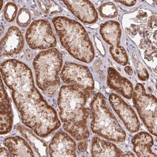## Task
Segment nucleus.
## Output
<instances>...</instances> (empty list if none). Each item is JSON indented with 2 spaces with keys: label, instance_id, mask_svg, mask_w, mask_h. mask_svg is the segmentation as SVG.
I'll use <instances>...</instances> for the list:
<instances>
[{
  "label": "nucleus",
  "instance_id": "f257e3e1",
  "mask_svg": "<svg viewBox=\"0 0 157 157\" xmlns=\"http://www.w3.org/2000/svg\"><path fill=\"white\" fill-rule=\"evenodd\" d=\"M1 73L4 82L12 91L23 124L41 138L60 127L57 113L35 87L31 70L26 64L9 59L1 64Z\"/></svg>",
  "mask_w": 157,
  "mask_h": 157
},
{
  "label": "nucleus",
  "instance_id": "f03ea898",
  "mask_svg": "<svg viewBox=\"0 0 157 157\" xmlns=\"http://www.w3.org/2000/svg\"><path fill=\"white\" fill-rule=\"evenodd\" d=\"M89 98L72 85L62 86L59 92L57 101L59 117L64 130L78 141L89 137L88 121L90 109L85 107Z\"/></svg>",
  "mask_w": 157,
  "mask_h": 157
},
{
  "label": "nucleus",
  "instance_id": "7ed1b4c3",
  "mask_svg": "<svg viewBox=\"0 0 157 157\" xmlns=\"http://www.w3.org/2000/svg\"><path fill=\"white\" fill-rule=\"evenodd\" d=\"M52 21L64 48L78 60L91 63L94 58V50L84 27L65 16L56 17Z\"/></svg>",
  "mask_w": 157,
  "mask_h": 157
},
{
  "label": "nucleus",
  "instance_id": "20e7f679",
  "mask_svg": "<svg viewBox=\"0 0 157 157\" xmlns=\"http://www.w3.org/2000/svg\"><path fill=\"white\" fill-rule=\"evenodd\" d=\"M90 108L91 128L93 133L110 141L117 143L125 141L126 137L125 130L107 107L103 95L97 93L91 102Z\"/></svg>",
  "mask_w": 157,
  "mask_h": 157
},
{
  "label": "nucleus",
  "instance_id": "39448f33",
  "mask_svg": "<svg viewBox=\"0 0 157 157\" xmlns=\"http://www.w3.org/2000/svg\"><path fill=\"white\" fill-rule=\"evenodd\" d=\"M63 63V55L56 48L40 52L34 59L36 83L47 94H55L58 89L60 84L59 73Z\"/></svg>",
  "mask_w": 157,
  "mask_h": 157
},
{
  "label": "nucleus",
  "instance_id": "423d86ee",
  "mask_svg": "<svg viewBox=\"0 0 157 157\" xmlns=\"http://www.w3.org/2000/svg\"><path fill=\"white\" fill-rule=\"evenodd\" d=\"M132 101L143 123L151 134L157 135V98L147 93L143 84L138 83L135 87Z\"/></svg>",
  "mask_w": 157,
  "mask_h": 157
},
{
  "label": "nucleus",
  "instance_id": "0eeeda50",
  "mask_svg": "<svg viewBox=\"0 0 157 157\" xmlns=\"http://www.w3.org/2000/svg\"><path fill=\"white\" fill-rule=\"evenodd\" d=\"M64 83L75 86L90 98L94 89L93 76L87 67L75 63L67 62L61 73Z\"/></svg>",
  "mask_w": 157,
  "mask_h": 157
},
{
  "label": "nucleus",
  "instance_id": "6e6552de",
  "mask_svg": "<svg viewBox=\"0 0 157 157\" xmlns=\"http://www.w3.org/2000/svg\"><path fill=\"white\" fill-rule=\"evenodd\" d=\"M27 45L33 50L49 49L57 45V39L50 23L46 20L33 21L26 33Z\"/></svg>",
  "mask_w": 157,
  "mask_h": 157
},
{
  "label": "nucleus",
  "instance_id": "1a4fd4ad",
  "mask_svg": "<svg viewBox=\"0 0 157 157\" xmlns=\"http://www.w3.org/2000/svg\"><path fill=\"white\" fill-rule=\"evenodd\" d=\"M100 33L104 40L111 45L109 52L115 61L123 66L127 65L128 58L126 51L120 46L121 29L120 23L109 21L100 26Z\"/></svg>",
  "mask_w": 157,
  "mask_h": 157
},
{
  "label": "nucleus",
  "instance_id": "9d476101",
  "mask_svg": "<svg viewBox=\"0 0 157 157\" xmlns=\"http://www.w3.org/2000/svg\"><path fill=\"white\" fill-rule=\"evenodd\" d=\"M109 101L127 130L132 133L137 132L140 127V123L136 113L131 106L121 97L114 93L109 95Z\"/></svg>",
  "mask_w": 157,
  "mask_h": 157
},
{
  "label": "nucleus",
  "instance_id": "9b49d317",
  "mask_svg": "<svg viewBox=\"0 0 157 157\" xmlns=\"http://www.w3.org/2000/svg\"><path fill=\"white\" fill-rule=\"evenodd\" d=\"M50 157H76L77 144L63 131L57 132L49 146Z\"/></svg>",
  "mask_w": 157,
  "mask_h": 157
},
{
  "label": "nucleus",
  "instance_id": "f8f14e48",
  "mask_svg": "<svg viewBox=\"0 0 157 157\" xmlns=\"http://www.w3.org/2000/svg\"><path fill=\"white\" fill-rule=\"evenodd\" d=\"M63 2L69 10L83 23L92 24L98 20L97 10L90 1L70 0Z\"/></svg>",
  "mask_w": 157,
  "mask_h": 157
},
{
  "label": "nucleus",
  "instance_id": "ddd939ff",
  "mask_svg": "<svg viewBox=\"0 0 157 157\" xmlns=\"http://www.w3.org/2000/svg\"><path fill=\"white\" fill-rule=\"evenodd\" d=\"M24 46L23 36L18 27H10L1 41V55L8 57L18 54Z\"/></svg>",
  "mask_w": 157,
  "mask_h": 157
},
{
  "label": "nucleus",
  "instance_id": "4468645a",
  "mask_svg": "<svg viewBox=\"0 0 157 157\" xmlns=\"http://www.w3.org/2000/svg\"><path fill=\"white\" fill-rule=\"evenodd\" d=\"M107 84L111 89L116 91L127 99L132 98L133 86L130 81L121 76L114 68L109 67L107 71Z\"/></svg>",
  "mask_w": 157,
  "mask_h": 157
},
{
  "label": "nucleus",
  "instance_id": "2eb2a0df",
  "mask_svg": "<svg viewBox=\"0 0 157 157\" xmlns=\"http://www.w3.org/2000/svg\"><path fill=\"white\" fill-rule=\"evenodd\" d=\"M1 134H6L11 132L13 123L12 106L2 79H1Z\"/></svg>",
  "mask_w": 157,
  "mask_h": 157
},
{
  "label": "nucleus",
  "instance_id": "dca6fc26",
  "mask_svg": "<svg viewBox=\"0 0 157 157\" xmlns=\"http://www.w3.org/2000/svg\"><path fill=\"white\" fill-rule=\"evenodd\" d=\"M91 154L93 157H124V154L116 145L98 137L93 138L91 143Z\"/></svg>",
  "mask_w": 157,
  "mask_h": 157
},
{
  "label": "nucleus",
  "instance_id": "f3484780",
  "mask_svg": "<svg viewBox=\"0 0 157 157\" xmlns=\"http://www.w3.org/2000/svg\"><path fill=\"white\" fill-rule=\"evenodd\" d=\"M134 151L139 157H156L157 155L152 151L154 140L150 134L143 132L136 134L132 138Z\"/></svg>",
  "mask_w": 157,
  "mask_h": 157
},
{
  "label": "nucleus",
  "instance_id": "a211bd4d",
  "mask_svg": "<svg viewBox=\"0 0 157 157\" xmlns=\"http://www.w3.org/2000/svg\"><path fill=\"white\" fill-rule=\"evenodd\" d=\"M3 145L9 151L11 157H34V153L27 141L16 136L6 138Z\"/></svg>",
  "mask_w": 157,
  "mask_h": 157
},
{
  "label": "nucleus",
  "instance_id": "6ab92c4d",
  "mask_svg": "<svg viewBox=\"0 0 157 157\" xmlns=\"http://www.w3.org/2000/svg\"><path fill=\"white\" fill-rule=\"evenodd\" d=\"M100 16L104 18H113L117 16V10L112 2H107L103 4L98 8Z\"/></svg>",
  "mask_w": 157,
  "mask_h": 157
},
{
  "label": "nucleus",
  "instance_id": "aec40b11",
  "mask_svg": "<svg viewBox=\"0 0 157 157\" xmlns=\"http://www.w3.org/2000/svg\"><path fill=\"white\" fill-rule=\"evenodd\" d=\"M31 16L29 10L25 8H21L18 12L16 22L20 26L25 27L30 23Z\"/></svg>",
  "mask_w": 157,
  "mask_h": 157
},
{
  "label": "nucleus",
  "instance_id": "412c9836",
  "mask_svg": "<svg viewBox=\"0 0 157 157\" xmlns=\"http://www.w3.org/2000/svg\"><path fill=\"white\" fill-rule=\"evenodd\" d=\"M17 12V6L16 4L13 2H9L6 4L4 15L6 20L9 22H12L16 17V14Z\"/></svg>",
  "mask_w": 157,
  "mask_h": 157
},
{
  "label": "nucleus",
  "instance_id": "4be33fe9",
  "mask_svg": "<svg viewBox=\"0 0 157 157\" xmlns=\"http://www.w3.org/2000/svg\"><path fill=\"white\" fill-rule=\"evenodd\" d=\"M138 77L141 80L143 81H145L148 80L149 76V74H148V72L147 71L146 69L144 68V67H143L142 69L139 70Z\"/></svg>",
  "mask_w": 157,
  "mask_h": 157
},
{
  "label": "nucleus",
  "instance_id": "5701e85b",
  "mask_svg": "<svg viewBox=\"0 0 157 157\" xmlns=\"http://www.w3.org/2000/svg\"><path fill=\"white\" fill-rule=\"evenodd\" d=\"M88 148V143L85 141H81L78 144V148L79 151L84 152L86 151Z\"/></svg>",
  "mask_w": 157,
  "mask_h": 157
},
{
  "label": "nucleus",
  "instance_id": "b1692460",
  "mask_svg": "<svg viewBox=\"0 0 157 157\" xmlns=\"http://www.w3.org/2000/svg\"><path fill=\"white\" fill-rule=\"evenodd\" d=\"M116 2L123 4L127 6H132L137 3V1H134V0H132V1H116Z\"/></svg>",
  "mask_w": 157,
  "mask_h": 157
},
{
  "label": "nucleus",
  "instance_id": "393cba45",
  "mask_svg": "<svg viewBox=\"0 0 157 157\" xmlns=\"http://www.w3.org/2000/svg\"><path fill=\"white\" fill-rule=\"evenodd\" d=\"M1 157H11L9 151L3 147L1 148Z\"/></svg>",
  "mask_w": 157,
  "mask_h": 157
},
{
  "label": "nucleus",
  "instance_id": "a878e982",
  "mask_svg": "<svg viewBox=\"0 0 157 157\" xmlns=\"http://www.w3.org/2000/svg\"><path fill=\"white\" fill-rule=\"evenodd\" d=\"M125 72L128 75H132L133 73V71H132V68L129 66H126L124 68Z\"/></svg>",
  "mask_w": 157,
  "mask_h": 157
},
{
  "label": "nucleus",
  "instance_id": "bb28decb",
  "mask_svg": "<svg viewBox=\"0 0 157 157\" xmlns=\"http://www.w3.org/2000/svg\"><path fill=\"white\" fill-rule=\"evenodd\" d=\"M29 55L32 56V54L31 53V52L30 51H29V54H28V52H26V54H25V57H26V58L27 60H30V59H32V57H30V56H29Z\"/></svg>",
  "mask_w": 157,
  "mask_h": 157
},
{
  "label": "nucleus",
  "instance_id": "cd10ccee",
  "mask_svg": "<svg viewBox=\"0 0 157 157\" xmlns=\"http://www.w3.org/2000/svg\"><path fill=\"white\" fill-rule=\"evenodd\" d=\"M134 156H135V155L134 154L132 153V152H127L126 155L124 154V157H134Z\"/></svg>",
  "mask_w": 157,
  "mask_h": 157
},
{
  "label": "nucleus",
  "instance_id": "c85d7f7f",
  "mask_svg": "<svg viewBox=\"0 0 157 157\" xmlns=\"http://www.w3.org/2000/svg\"><path fill=\"white\" fill-rule=\"evenodd\" d=\"M2 4H3V1H1V9H2Z\"/></svg>",
  "mask_w": 157,
  "mask_h": 157
}]
</instances>
